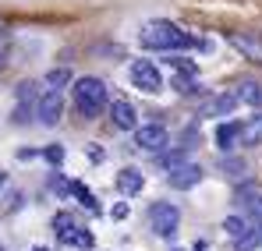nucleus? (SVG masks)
<instances>
[{
  "label": "nucleus",
  "mask_w": 262,
  "mask_h": 251,
  "mask_svg": "<svg viewBox=\"0 0 262 251\" xmlns=\"http://www.w3.org/2000/svg\"><path fill=\"white\" fill-rule=\"evenodd\" d=\"M167 177H170V188H177V191H188V188H195V184L202 180V167H199V163H181V167L170 170Z\"/></svg>",
  "instance_id": "9"
},
{
  "label": "nucleus",
  "mask_w": 262,
  "mask_h": 251,
  "mask_svg": "<svg viewBox=\"0 0 262 251\" xmlns=\"http://www.w3.org/2000/svg\"><path fill=\"white\" fill-rule=\"evenodd\" d=\"M234 244H237V251H252V248H259V244H262V226H259V223H252V230H248L245 237H237Z\"/></svg>",
  "instance_id": "18"
},
{
  "label": "nucleus",
  "mask_w": 262,
  "mask_h": 251,
  "mask_svg": "<svg viewBox=\"0 0 262 251\" xmlns=\"http://www.w3.org/2000/svg\"><path fill=\"white\" fill-rule=\"evenodd\" d=\"M135 145L145 149V152H163V149L170 145V134H167L163 124H142L135 131Z\"/></svg>",
  "instance_id": "6"
},
{
  "label": "nucleus",
  "mask_w": 262,
  "mask_h": 251,
  "mask_svg": "<svg viewBox=\"0 0 262 251\" xmlns=\"http://www.w3.org/2000/svg\"><path fill=\"white\" fill-rule=\"evenodd\" d=\"M0 251H4V244H0Z\"/></svg>",
  "instance_id": "28"
},
{
  "label": "nucleus",
  "mask_w": 262,
  "mask_h": 251,
  "mask_svg": "<svg viewBox=\"0 0 262 251\" xmlns=\"http://www.w3.org/2000/svg\"><path fill=\"white\" fill-rule=\"evenodd\" d=\"M227 39H230V46H234L241 57L262 64V36H252V32H230Z\"/></svg>",
  "instance_id": "8"
},
{
  "label": "nucleus",
  "mask_w": 262,
  "mask_h": 251,
  "mask_svg": "<svg viewBox=\"0 0 262 251\" xmlns=\"http://www.w3.org/2000/svg\"><path fill=\"white\" fill-rule=\"evenodd\" d=\"M32 251H50V248H32Z\"/></svg>",
  "instance_id": "27"
},
{
  "label": "nucleus",
  "mask_w": 262,
  "mask_h": 251,
  "mask_svg": "<svg viewBox=\"0 0 262 251\" xmlns=\"http://www.w3.org/2000/svg\"><path fill=\"white\" fill-rule=\"evenodd\" d=\"M60 113H64V99H60V88H46L43 96H39V121L46 127H53L60 121Z\"/></svg>",
  "instance_id": "7"
},
{
  "label": "nucleus",
  "mask_w": 262,
  "mask_h": 251,
  "mask_svg": "<svg viewBox=\"0 0 262 251\" xmlns=\"http://www.w3.org/2000/svg\"><path fill=\"white\" fill-rule=\"evenodd\" d=\"M7 53H11V42H7L4 36H0V67L7 64Z\"/></svg>",
  "instance_id": "23"
},
{
  "label": "nucleus",
  "mask_w": 262,
  "mask_h": 251,
  "mask_svg": "<svg viewBox=\"0 0 262 251\" xmlns=\"http://www.w3.org/2000/svg\"><path fill=\"white\" fill-rule=\"evenodd\" d=\"M223 230H227V234L237 241V237H245V234L252 230V223H248L245 216H227V219H223Z\"/></svg>",
  "instance_id": "17"
},
{
  "label": "nucleus",
  "mask_w": 262,
  "mask_h": 251,
  "mask_svg": "<svg viewBox=\"0 0 262 251\" xmlns=\"http://www.w3.org/2000/svg\"><path fill=\"white\" fill-rule=\"evenodd\" d=\"M68 191H71V195H75V198H78V202H82L89 212H99V202H96V195L89 191L82 180H71V188H68Z\"/></svg>",
  "instance_id": "16"
},
{
  "label": "nucleus",
  "mask_w": 262,
  "mask_h": 251,
  "mask_svg": "<svg viewBox=\"0 0 262 251\" xmlns=\"http://www.w3.org/2000/svg\"><path fill=\"white\" fill-rule=\"evenodd\" d=\"M142 188H145V177H142V170L124 167L121 173H117V191H121L124 198H131V195H138Z\"/></svg>",
  "instance_id": "11"
},
{
  "label": "nucleus",
  "mask_w": 262,
  "mask_h": 251,
  "mask_svg": "<svg viewBox=\"0 0 262 251\" xmlns=\"http://www.w3.org/2000/svg\"><path fill=\"white\" fill-rule=\"evenodd\" d=\"M241 145H262V113L241 124Z\"/></svg>",
  "instance_id": "15"
},
{
  "label": "nucleus",
  "mask_w": 262,
  "mask_h": 251,
  "mask_svg": "<svg viewBox=\"0 0 262 251\" xmlns=\"http://www.w3.org/2000/svg\"><path fill=\"white\" fill-rule=\"evenodd\" d=\"M43 156L50 159V163H53V167H60V163H64V149H60V145H50Z\"/></svg>",
  "instance_id": "22"
},
{
  "label": "nucleus",
  "mask_w": 262,
  "mask_h": 251,
  "mask_svg": "<svg viewBox=\"0 0 262 251\" xmlns=\"http://www.w3.org/2000/svg\"><path fill=\"white\" fill-rule=\"evenodd\" d=\"M237 99L248 106H262V82H241L237 85Z\"/></svg>",
  "instance_id": "14"
},
{
  "label": "nucleus",
  "mask_w": 262,
  "mask_h": 251,
  "mask_svg": "<svg viewBox=\"0 0 262 251\" xmlns=\"http://www.w3.org/2000/svg\"><path fill=\"white\" fill-rule=\"evenodd\" d=\"M75 103H78L82 117H99L106 110V85L99 78H78L75 82Z\"/></svg>",
  "instance_id": "2"
},
{
  "label": "nucleus",
  "mask_w": 262,
  "mask_h": 251,
  "mask_svg": "<svg viewBox=\"0 0 262 251\" xmlns=\"http://www.w3.org/2000/svg\"><path fill=\"white\" fill-rule=\"evenodd\" d=\"M124 216H128V206H124V202H121V206H114V219H124Z\"/></svg>",
  "instance_id": "25"
},
{
  "label": "nucleus",
  "mask_w": 262,
  "mask_h": 251,
  "mask_svg": "<svg viewBox=\"0 0 262 251\" xmlns=\"http://www.w3.org/2000/svg\"><path fill=\"white\" fill-rule=\"evenodd\" d=\"M68 78H71V71H68V67H57V71H50V75H46V85H50V88H60Z\"/></svg>",
  "instance_id": "21"
},
{
  "label": "nucleus",
  "mask_w": 262,
  "mask_h": 251,
  "mask_svg": "<svg viewBox=\"0 0 262 251\" xmlns=\"http://www.w3.org/2000/svg\"><path fill=\"white\" fill-rule=\"evenodd\" d=\"M241 99H237V92H223V96H213L209 103H206V117H223V113H234V106H237Z\"/></svg>",
  "instance_id": "12"
},
{
  "label": "nucleus",
  "mask_w": 262,
  "mask_h": 251,
  "mask_svg": "<svg viewBox=\"0 0 262 251\" xmlns=\"http://www.w3.org/2000/svg\"><path fill=\"white\" fill-rule=\"evenodd\" d=\"M245 209H248V216H252L255 223H262V195H248V198H245Z\"/></svg>",
  "instance_id": "20"
},
{
  "label": "nucleus",
  "mask_w": 262,
  "mask_h": 251,
  "mask_svg": "<svg viewBox=\"0 0 262 251\" xmlns=\"http://www.w3.org/2000/svg\"><path fill=\"white\" fill-rule=\"evenodd\" d=\"M131 82H135V88H142L149 96H156L163 88V78H160V71H156L152 60H135L131 64Z\"/></svg>",
  "instance_id": "5"
},
{
  "label": "nucleus",
  "mask_w": 262,
  "mask_h": 251,
  "mask_svg": "<svg viewBox=\"0 0 262 251\" xmlns=\"http://www.w3.org/2000/svg\"><path fill=\"white\" fill-rule=\"evenodd\" d=\"M138 42H142L145 50H163V53H170V50H191V46H206L202 39H195L191 32H184V29L174 25V21H149V25L138 32Z\"/></svg>",
  "instance_id": "1"
},
{
  "label": "nucleus",
  "mask_w": 262,
  "mask_h": 251,
  "mask_svg": "<svg viewBox=\"0 0 262 251\" xmlns=\"http://www.w3.org/2000/svg\"><path fill=\"white\" fill-rule=\"evenodd\" d=\"M110 117H114V127H121V131H138V113L128 99H114Z\"/></svg>",
  "instance_id": "10"
},
{
  "label": "nucleus",
  "mask_w": 262,
  "mask_h": 251,
  "mask_svg": "<svg viewBox=\"0 0 262 251\" xmlns=\"http://www.w3.org/2000/svg\"><path fill=\"white\" fill-rule=\"evenodd\" d=\"M174 88L181 96H195V92H199V82H195V75H184V71H181L174 78Z\"/></svg>",
  "instance_id": "19"
},
{
  "label": "nucleus",
  "mask_w": 262,
  "mask_h": 251,
  "mask_svg": "<svg viewBox=\"0 0 262 251\" xmlns=\"http://www.w3.org/2000/svg\"><path fill=\"white\" fill-rule=\"evenodd\" d=\"M4 184H7V173H4V170H0V188H4Z\"/></svg>",
  "instance_id": "26"
},
{
  "label": "nucleus",
  "mask_w": 262,
  "mask_h": 251,
  "mask_svg": "<svg viewBox=\"0 0 262 251\" xmlns=\"http://www.w3.org/2000/svg\"><path fill=\"white\" fill-rule=\"evenodd\" d=\"M237 142H241V121H223V124L216 127V145L223 152H230Z\"/></svg>",
  "instance_id": "13"
},
{
  "label": "nucleus",
  "mask_w": 262,
  "mask_h": 251,
  "mask_svg": "<svg viewBox=\"0 0 262 251\" xmlns=\"http://www.w3.org/2000/svg\"><path fill=\"white\" fill-rule=\"evenodd\" d=\"M53 234H57V241H60L64 248H71V251H89L92 248V234H89L85 226L75 223L71 212H57V216H53Z\"/></svg>",
  "instance_id": "3"
},
{
  "label": "nucleus",
  "mask_w": 262,
  "mask_h": 251,
  "mask_svg": "<svg viewBox=\"0 0 262 251\" xmlns=\"http://www.w3.org/2000/svg\"><path fill=\"white\" fill-rule=\"evenodd\" d=\"M149 226H152L156 237H174L177 226H181V209L174 202H156L149 209Z\"/></svg>",
  "instance_id": "4"
},
{
  "label": "nucleus",
  "mask_w": 262,
  "mask_h": 251,
  "mask_svg": "<svg viewBox=\"0 0 262 251\" xmlns=\"http://www.w3.org/2000/svg\"><path fill=\"white\" fill-rule=\"evenodd\" d=\"M223 167H227V173H234V177H237V173H241V170H245V163H237V159H227V163H223Z\"/></svg>",
  "instance_id": "24"
}]
</instances>
